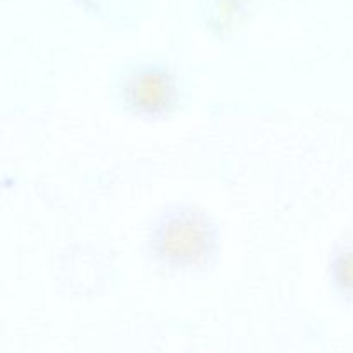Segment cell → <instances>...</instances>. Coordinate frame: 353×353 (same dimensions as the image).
<instances>
[{"mask_svg": "<svg viewBox=\"0 0 353 353\" xmlns=\"http://www.w3.org/2000/svg\"><path fill=\"white\" fill-rule=\"evenodd\" d=\"M217 231L212 221L192 207L174 209L162 216L152 231L150 247L155 259L168 268L193 269L214 257Z\"/></svg>", "mask_w": 353, "mask_h": 353, "instance_id": "1", "label": "cell"}, {"mask_svg": "<svg viewBox=\"0 0 353 353\" xmlns=\"http://www.w3.org/2000/svg\"><path fill=\"white\" fill-rule=\"evenodd\" d=\"M123 99L141 117H162L176 103L174 78L165 69L140 68L124 79Z\"/></svg>", "mask_w": 353, "mask_h": 353, "instance_id": "2", "label": "cell"}, {"mask_svg": "<svg viewBox=\"0 0 353 353\" xmlns=\"http://www.w3.org/2000/svg\"><path fill=\"white\" fill-rule=\"evenodd\" d=\"M334 283L345 295L353 296V243L340 247L331 262Z\"/></svg>", "mask_w": 353, "mask_h": 353, "instance_id": "3", "label": "cell"}]
</instances>
